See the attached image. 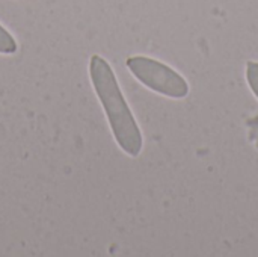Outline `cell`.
<instances>
[{
    "label": "cell",
    "mask_w": 258,
    "mask_h": 257,
    "mask_svg": "<svg viewBox=\"0 0 258 257\" xmlns=\"http://www.w3.org/2000/svg\"><path fill=\"white\" fill-rule=\"evenodd\" d=\"M128 71L148 89L169 98H184L189 94V85L169 65L148 56H130L127 59Z\"/></svg>",
    "instance_id": "7a4b0ae2"
},
{
    "label": "cell",
    "mask_w": 258,
    "mask_h": 257,
    "mask_svg": "<svg viewBox=\"0 0 258 257\" xmlns=\"http://www.w3.org/2000/svg\"><path fill=\"white\" fill-rule=\"evenodd\" d=\"M246 80H248L252 92L258 98V62L249 61L246 64Z\"/></svg>",
    "instance_id": "277c9868"
},
{
    "label": "cell",
    "mask_w": 258,
    "mask_h": 257,
    "mask_svg": "<svg viewBox=\"0 0 258 257\" xmlns=\"http://www.w3.org/2000/svg\"><path fill=\"white\" fill-rule=\"evenodd\" d=\"M18 45L15 38L0 24V53L2 55H14Z\"/></svg>",
    "instance_id": "3957f363"
},
{
    "label": "cell",
    "mask_w": 258,
    "mask_h": 257,
    "mask_svg": "<svg viewBox=\"0 0 258 257\" xmlns=\"http://www.w3.org/2000/svg\"><path fill=\"white\" fill-rule=\"evenodd\" d=\"M89 77L116 144L128 156H139L144 145L142 133L122 95L112 67L100 55H92L89 59Z\"/></svg>",
    "instance_id": "6da1fadb"
}]
</instances>
